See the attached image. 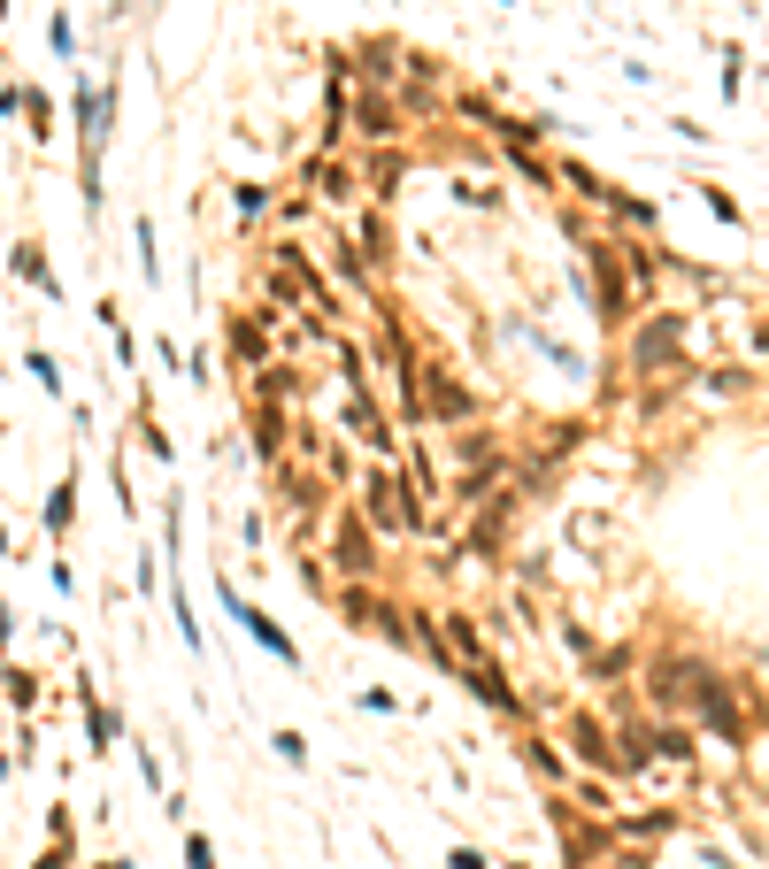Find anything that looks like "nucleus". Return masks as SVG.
I'll list each match as a JSON object with an SVG mask.
<instances>
[{"label": "nucleus", "instance_id": "obj_3", "mask_svg": "<svg viewBox=\"0 0 769 869\" xmlns=\"http://www.w3.org/2000/svg\"><path fill=\"white\" fill-rule=\"evenodd\" d=\"M338 423H346V439H354V447H369V455H393V447H401V431L384 423V408H377L361 385H346V408H338Z\"/></svg>", "mask_w": 769, "mask_h": 869}, {"label": "nucleus", "instance_id": "obj_16", "mask_svg": "<svg viewBox=\"0 0 769 869\" xmlns=\"http://www.w3.org/2000/svg\"><path fill=\"white\" fill-rule=\"evenodd\" d=\"M0 647H9V608H0Z\"/></svg>", "mask_w": 769, "mask_h": 869}, {"label": "nucleus", "instance_id": "obj_12", "mask_svg": "<svg viewBox=\"0 0 769 869\" xmlns=\"http://www.w3.org/2000/svg\"><path fill=\"white\" fill-rule=\"evenodd\" d=\"M361 193H377V201H384V193H401V155H384V147H377V162L361 170Z\"/></svg>", "mask_w": 769, "mask_h": 869}, {"label": "nucleus", "instance_id": "obj_5", "mask_svg": "<svg viewBox=\"0 0 769 869\" xmlns=\"http://www.w3.org/2000/svg\"><path fill=\"white\" fill-rule=\"evenodd\" d=\"M338 608H346V624H354V631H384V639H409V624H401L409 608L377 601V593H361V585H354V593H338Z\"/></svg>", "mask_w": 769, "mask_h": 869}, {"label": "nucleus", "instance_id": "obj_2", "mask_svg": "<svg viewBox=\"0 0 769 869\" xmlns=\"http://www.w3.org/2000/svg\"><path fill=\"white\" fill-rule=\"evenodd\" d=\"M277 316H285V308H246V316H231L223 346H231V369H239V377H254V369L269 362V331H277Z\"/></svg>", "mask_w": 769, "mask_h": 869}, {"label": "nucleus", "instance_id": "obj_15", "mask_svg": "<svg viewBox=\"0 0 769 869\" xmlns=\"http://www.w3.org/2000/svg\"><path fill=\"white\" fill-rule=\"evenodd\" d=\"M185 854H193V869H216V861H208V838H200V831L185 838Z\"/></svg>", "mask_w": 769, "mask_h": 869}, {"label": "nucleus", "instance_id": "obj_8", "mask_svg": "<svg viewBox=\"0 0 769 869\" xmlns=\"http://www.w3.org/2000/svg\"><path fill=\"white\" fill-rule=\"evenodd\" d=\"M223 608H231V616H239V631H246V639H262V647H269V654H277V662H292V639H285V631H277V624H269V616H262V608H246V601H239V593H231V585H223Z\"/></svg>", "mask_w": 769, "mask_h": 869}, {"label": "nucleus", "instance_id": "obj_6", "mask_svg": "<svg viewBox=\"0 0 769 869\" xmlns=\"http://www.w3.org/2000/svg\"><path fill=\"white\" fill-rule=\"evenodd\" d=\"M300 185H308V201H331V208H346V201L361 193V178H354L346 162H331V155H308V170H300Z\"/></svg>", "mask_w": 769, "mask_h": 869}, {"label": "nucleus", "instance_id": "obj_10", "mask_svg": "<svg viewBox=\"0 0 769 869\" xmlns=\"http://www.w3.org/2000/svg\"><path fill=\"white\" fill-rule=\"evenodd\" d=\"M677 339H685V323H677V316H662V323H646V331H639L631 362H639V369H654L662 354H677Z\"/></svg>", "mask_w": 769, "mask_h": 869}, {"label": "nucleus", "instance_id": "obj_7", "mask_svg": "<svg viewBox=\"0 0 769 869\" xmlns=\"http://www.w3.org/2000/svg\"><path fill=\"white\" fill-rule=\"evenodd\" d=\"M346 124H354L369 147H384V139L401 132V116H393V101H384V93H354V101H346Z\"/></svg>", "mask_w": 769, "mask_h": 869}, {"label": "nucleus", "instance_id": "obj_13", "mask_svg": "<svg viewBox=\"0 0 769 869\" xmlns=\"http://www.w3.org/2000/svg\"><path fill=\"white\" fill-rule=\"evenodd\" d=\"M47 524H55V531H70V478L55 485V501H47Z\"/></svg>", "mask_w": 769, "mask_h": 869}, {"label": "nucleus", "instance_id": "obj_14", "mask_svg": "<svg viewBox=\"0 0 769 869\" xmlns=\"http://www.w3.org/2000/svg\"><path fill=\"white\" fill-rule=\"evenodd\" d=\"M231 208L239 216H262V185H231Z\"/></svg>", "mask_w": 769, "mask_h": 869}, {"label": "nucleus", "instance_id": "obj_11", "mask_svg": "<svg viewBox=\"0 0 769 869\" xmlns=\"http://www.w3.org/2000/svg\"><path fill=\"white\" fill-rule=\"evenodd\" d=\"M577 754H585V762H600V769H623V762H631V754H623L600 723H577Z\"/></svg>", "mask_w": 769, "mask_h": 869}, {"label": "nucleus", "instance_id": "obj_9", "mask_svg": "<svg viewBox=\"0 0 769 869\" xmlns=\"http://www.w3.org/2000/svg\"><path fill=\"white\" fill-rule=\"evenodd\" d=\"M593 270H600V316H608V323H623V316H631V285H623L616 254H608V247H593Z\"/></svg>", "mask_w": 769, "mask_h": 869}, {"label": "nucleus", "instance_id": "obj_4", "mask_svg": "<svg viewBox=\"0 0 769 869\" xmlns=\"http://www.w3.org/2000/svg\"><path fill=\"white\" fill-rule=\"evenodd\" d=\"M331 562H338V578H377V531L361 524V516H346L338 531H331Z\"/></svg>", "mask_w": 769, "mask_h": 869}, {"label": "nucleus", "instance_id": "obj_17", "mask_svg": "<svg viewBox=\"0 0 769 869\" xmlns=\"http://www.w3.org/2000/svg\"><path fill=\"white\" fill-rule=\"evenodd\" d=\"M0 554H9V531H0Z\"/></svg>", "mask_w": 769, "mask_h": 869}, {"label": "nucleus", "instance_id": "obj_1", "mask_svg": "<svg viewBox=\"0 0 769 869\" xmlns=\"http://www.w3.org/2000/svg\"><path fill=\"white\" fill-rule=\"evenodd\" d=\"M361 524H369V531H416L409 485L384 478V470H369V478H361Z\"/></svg>", "mask_w": 769, "mask_h": 869}]
</instances>
